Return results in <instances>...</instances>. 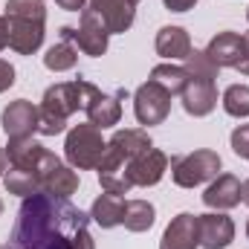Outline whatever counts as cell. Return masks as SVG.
I'll use <instances>...</instances> for the list:
<instances>
[{
    "label": "cell",
    "mask_w": 249,
    "mask_h": 249,
    "mask_svg": "<svg viewBox=\"0 0 249 249\" xmlns=\"http://www.w3.org/2000/svg\"><path fill=\"white\" fill-rule=\"evenodd\" d=\"M105 148L107 142L102 139V130L96 124H75L70 133H67V142H64V157L72 168L78 171H87V168H99L102 157H105Z\"/></svg>",
    "instance_id": "cell-5"
},
{
    "label": "cell",
    "mask_w": 249,
    "mask_h": 249,
    "mask_svg": "<svg viewBox=\"0 0 249 249\" xmlns=\"http://www.w3.org/2000/svg\"><path fill=\"white\" fill-rule=\"evenodd\" d=\"M235 70L244 72V75H249V35H244V55H241V64H238Z\"/></svg>",
    "instance_id": "cell-29"
},
{
    "label": "cell",
    "mask_w": 249,
    "mask_h": 249,
    "mask_svg": "<svg viewBox=\"0 0 249 249\" xmlns=\"http://www.w3.org/2000/svg\"><path fill=\"white\" fill-rule=\"evenodd\" d=\"M157 53L168 61H177L183 58L186 61L188 53H191V38L183 26H162L157 32Z\"/></svg>",
    "instance_id": "cell-19"
},
{
    "label": "cell",
    "mask_w": 249,
    "mask_h": 249,
    "mask_svg": "<svg viewBox=\"0 0 249 249\" xmlns=\"http://www.w3.org/2000/svg\"><path fill=\"white\" fill-rule=\"evenodd\" d=\"M200 247V214H191V212H183L177 214L162 241H160V249H197Z\"/></svg>",
    "instance_id": "cell-13"
},
{
    "label": "cell",
    "mask_w": 249,
    "mask_h": 249,
    "mask_svg": "<svg viewBox=\"0 0 249 249\" xmlns=\"http://www.w3.org/2000/svg\"><path fill=\"white\" fill-rule=\"evenodd\" d=\"M107 38H110V32H107V26L102 23V18L93 9L81 12L78 29L75 26H61V41L75 44L84 55H93V58H99V55L107 53Z\"/></svg>",
    "instance_id": "cell-7"
},
{
    "label": "cell",
    "mask_w": 249,
    "mask_h": 249,
    "mask_svg": "<svg viewBox=\"0 0 249 249\" xmlns=\"http://www.w3.org/2000/svg\"><path fill=\"white\" fill-rule=\"evenodd\" d=\"M9 47V23H6V15H0V50Z\"/></svg>",
    "instance_id": "cell-31"
},
{
    "label": "cell",
    "mask_w": 249,
    "mask_h": 249,
    "mask_svg": "<svg viewBox=\"0 0 249 249\" xmlns=\"http://www.w3.org/2000/svg\"><path fill=\"white\" fill-rule=\"evenodd\" d=\"M186 67H177V64H157L151 70V81H157L162 90H168L171 96H180L183 87H186Z\"/></svg>",
    "instance_id": "cell-23"
},
{
    "label": "cell",
    "mask_w": 249,
    "mask_h": 249,
    "mask_svg": "<svg viewBox=\"0 0 249 249\" xmlns=\"http://www.w3.org/2000/svg\"><path fill=\"white\" fill-rule=\"evenodd\" d=\"M0 249H96L90 214H84L67 197L38 191L23 197L15 226Z\"/></svg>",
    "instance_id": "cell-1"
},
{
    "label": "cell",
    "mask_w": 249,
    "mask_h": 249,
    "mask_svg": "<svg viewBox=\"0 0 249 249\" xmlns=\"http://www.w3.org/2000/svg\"><path fill=\"white\" fill-rule=\"evenodd\" d=\"M232 151L238 157L249 160V124H241V127L232 130Z\"/></svg>",
    "instance_id": "cell-26"
},
{
    "label": "cell",
    "mask_w": 249,
    "mask_h": 249,
    "mask_svg": "<svg viewBox=\"0 0 249 249\" xmlns=\"http://www.w3.org/2000/svg\"><path fill=\"white\" fill-rule=\"evenodd\" d=\"M6 23H9V47L18 55H32L44 44L47 9L44 0H6Z\"/></svg>",
    "instance_id": "cell-4"
},
{
    "label": "cell",
    "mask_w": 249,
    "mask_h": 249,
    "mask_svg": "<svg viewBox=\"0 0 249 249\" xmlns=\"http://www.w3.org/2000/svg\"><path fill=\"white\" fill-rule=\"evenodd\" d=\"M90 9L102 18L110 35L127 32L136 18V0H90Z\"/></svg>",
    "instance_id": "cell-14"
},
{
    "label": "cell",
    "mask_w": 249,
    "mask_h": 249,
    "mask_svg": "<svg viewBox=\"0 0 249 249\" xmlns=\"http://www.w3.org/2000/svg\"><path fill=\"white\" fill-rule=\"evenodd\" d=\"M90 217L102 226V229H113V226H122V217H124V197L119 194H99L93 200V209H90Z\"/></svg>",
    "instance_id": "cell-20"
},
{
    "label": "cell",
    "mask_w": 249,
    "mask_h": 249,
    "mask_svg": "<svg viewBox=\"0 0 249 249\" xmlns=\"http://www.w3.org/2000/svg\"><path fill=\"white\" fill-rule=\"evenodd\" d=\"M186 87H183V107H186L188 116L200 119V116H209L214 107H217V87H214V78H203V75H194L186 72Z\"/></svg>",
    "instance_id": "cell-11"
},
{
    "label": "cell",
    "mask_w": 249,
    "mask_h": 249,
    "mask_svg": "<svg viewBox=\"0 0 249 249\" xmlns=\"http://www.w3.org/2000/svg\"><path fill=\"white\" fill-rule=\"evenodd\" d=\"M203 203L209 209H217V212H226V209H235L241 203V180L235 174H217L212 180V186L206 188L203 194Z\"/></svg>",
    "instance_id": "cell-16"
},
{
    "label": "cell",
    "mask_w": 249,
    "mask_h": 249,
    "mask_svg": "<svg viewBox=\"0 0 249 249\" xmlns=\"http://www.w3.org/2000/svg\"><path fill=\"white\" fill-rule=\"evenodd\" d=\"M203 53L217 67H238L241 55H244V35H238V32H220V35H214L209 41V47Z\"/></svg>",
    "instance_id": "cell-17"
},
{
    "label": "cell",
    "mask_w": 249,
    "mask_h": 249,
    "mask_svg": "<svg viewBox=\"0 0 249 249\" xmlns=\"http://www.w3.org/2000/svg\"><path fill=\"white\" fill-rule=\"evenodd\" d=\"M157 220V209L148 200H124L122 226L127 232H148Z\"/></svg>",
    "instance_id": "cell-21"
},
{
    "label": "cell",
    "mask_w": 249,
    "mask_h": 249,
    "mask_svg": "<svg viewBox=\"0 0 249 249\" xmlns=\"http://www.w3.org/2000/svg\"><path fill=\"white\" fill-rule=\"evenodd\" d=\"M223 110L235 119H247L249 116V87L247 84H232L223 93Z\"/></svg>",
    "instance_id": "cell-25"
},
{
    "label": "cell",
    "mask_w": 249,
    "mask_h": 249,
    "mask_svg": "<svg viewBox=\"0 0 249 249\" xmlns=\"http://www.w3.org/2000/svg\"><path fill=\"white\" fill-rule=\"evenodd\" d=\"M247 238H249V220H247Z\"/></svg>",
    "instance_id": "cell-34"
},
{
    "label": "cell",
    "mask_w": 249,
    "mask_h": 249,
    "mask_svg": "<svg viewBox=\"0 0 249 249\" xmlns=\"http://www.w3.org/2000/svg\"><path fill=\"white\" fill-rule=\"evenodd\" d=\"M12 84H15V67L0 58V93H6Z\"/></svg>",
    "instance_id": "cell-27"
},
{
    "label": "cell",
    "mask_w": 249,
    "mask_h": 249,
    "mask_svg": "<svg viewBox=\"0 0 249 249\" xmlns=\"http://www.w3.org/2000/svg\"><path fill=\"white\" fill-rule=\"evenodd\" d=\"M3 183L9 194H18V197H32L41 191V180L35 171H23V168H9L3 174Z\"/></svg>",
    "instance_id": "cell-22"
},
{
    "label": "cell",
    "mask_w": 249,
    "mask_h": 249,
    "mask_svg": "<svg viewBox=\"0 0 249 249\" xmlns=\"http://www.w3.org/2000/svg\"><path fill=\"white\" fill-rule=\"evenodd\" d=\"M0 214H3V200H0Z\"/></svg>",
    "instance_id": "cell-35"
},
{
    "label": "cell",
    "mask_w": 249,
    "mask_h": 249,
    "mask_svg": "<svg viewBox=\"0 0 249 249\" xmlns=\"http://www.w3.org/2000/svg\"><path fill=\"white\" fill-rule=\"evenodd\" d=\"M55 3L61 9H67V12H78V9L84 12V6H87V0H55Z\"/></svg>",
    "instance_id": "cell-30"
},
{
    "label": "cell",
    "mask_w": 249,
    "mask_h": 249,
    "mask_svg": "<svg viewBox=\"0 0 249 249\" xmlns=\"http://www.w3.org/2000/svg\"><path fill=\"white\" fill-rule=\"evenodd\" d=\"M235 241V223L232 217L212 212L200 214V247L203 249H226Z\"/></svg>",
    "instance_id": "cell-15"
},
{
    "label": "cell",
    "mask_w": 249,
    "mask_h": 249,
    "mask_svg": "<svg viewBox=\"0 0 249 249\" xmlns=\"http://www.w3.org/2000/svg\"><path fill=\"white\" fill-rule=\"evenodd\" d=\"M165 171H168V157L162 154V151H157V148H148V151H142L136 160H130V165L124 168V180H127V186H157L162 177H165Z\"/></svg>",
    "instance_id": "cell-10"
},
{
    "label": "cell",
    "mask_w": 249,
    "mask_h": 249,
    "mask_svg": "<svg viewBox=\"0 0 249 249\" xmlns=\"http://www.w3.org/2000/svg\"><path fill=\"white\" fill-rule=\"evenodd\" d=\"M0 124H3L9 139H29L38 130V107L26 99H18L3 110Z\"/></svg>",
    "instance_id": "cell-12"
},
{
    "label": "cell",
    "mask_w": 249,
    "mask_h": 249,
    "mask_svg": "<svg viewBox=\"0 0 249 249\" xmlns=\"http://www.w3.org/2000/svg\"><path fill=\"white\" fill-rule=\"evenodd\" d=\"M78 64V47L70 44V41H61V44H53L44 55V67L53 70V72H67Z\"/></svg>",
    "instance_id": "cell-24"
},
{
    "label": "cell",
    "mask_w": 249,
    "mask_h": 249,
    "mask_svg": "<svg viewBox=\"0 0 249 249\" xmlns=\"http://www.w3.org/2000/svg\"><path fill=\"white\" fill-rule=\"evenodd\" d=\"M154 148L151 136L139 127H124V130H116L105 148V157L99 162V183L105 191L110 194H127L130 186L124 180V168L130 165V160H136L142 151Z\"/></svg>",
    "instance_id": "cell-3"
},
{
    "label": "cell",
    "mask_w": 249,
    "mask_h": 249,
    "mask_svg": "<svg viewBox=\"0 0 249 249\" xmlns=\"http://www.w3.org/2000/svg\"><path fill=\"white\" fill-rule=\"evenodd\" d=\"M122 99L119 96H107V93H96L93 96V102L84 107V113H87V122L96 124L99 130L102 127H113V124H119L122 119V105H119Z\"/></svg>",
    "instance_id": "cell-18"
},
{
    "label": "cell",
    "mask_w": 249,
    "mask_h": 249,
    "mask_svg": "<svg viewBox=\"0 0 249 249\" xmlns=\"http://www.w3.org/2000/svg\"><path fill=\"white\" fill-rule=\"evenodd\" d=\"M136 3H139V0H136Z\"/></svg>",
    "instance_id": "cell-36"
},
{
    "label": "cell",
    "mask_w": 249,
    "mask_h": 249,
    "mask_svg": "<svg viewBox=\"0 0 249 249\" xmlns=\"http://www.w3.org/2000/svg\"><path fill=\"white\" fill-rule=\"evenodd\" d=\"M241 203H247L249 206V180L247 183H241Z\"/></svg>",
    "instance_id": "cell-33"
},
{
    "label": "cell",
    "mask_w": 249,
    "mask_h": 249,
    "mask_svg": "<svg viewBox=\"0 0 249 249\" xmlns=\"http://www.w3.org/2000/svg\"><path fill=\"white\" fill-rule=\"evenodd\" d=\"M220 165L223 162H220L217 151L200 148V151H191V154H183V157H171V180L180 188L203 186L206 180L217 177Z\"/></svg>",
    "instance_id": "cell-6"
},
{
    "label": "cell",
    "mask_w": 249,
    "mask_h": 249,
    "mask_svg": "<svg viewBox=\"0 0 249 249\" xmlns=\"http://www.w3.org/2000/svg\"><path fill=\"white\" fill-rule=\"evenodd\" d=\"M99 93L96 84L84 81V78H75V81H61V84H53L47 87L44 93V102L38 107V130L44 136H55L64 133L67 119L75 113V110H84L93 96Z\"/></svg>",
    "instance_id": "cell-2"
},
{
    "label": "cell",
    "mask_w": 249,
    "mask_h": 249,
    "mask_svg": "<svg viewBox=\"0 0 249 249\" xmlns=\"http://www.w3.org/2000/svg\"><path fill=\"white\" fill-rule=\"evenodd\" d=\"M171 93L168 90H162L157 81H145L136 93H133V113H136V119L139 124H162L168 119V113H171Z\"/></svg>",
    "instance_id": "cell-8"
},
{
    "label": "cell",
    "mask_w": 249,
    "mask_h": 249,
    "mask_svg": "<svg viewBox=\"0 0 249 249\" xmlns=\"http://www.w3.org/2000/svg\"><path fill=\"white\" fill-rule=\"evenodd\" d=\"M6 168H9V160H6V151L0 148V180H3V174H6Z\"/></svg>",
    "instance_id": "cell-32"
},
{
    "label": "cell",
    "mask_w": 249,
    "mask_h": 249,
    "mask_svg": "<svg viewBox=\"0 0 249 249\" xmlns=\"http://www.w3.org/2000/svg\"><path fill=\"white\" fill-rule=\"evenodd\" d=\"M38 180H41V191L55 194V197H67L78 191V174L72 168H67L53 151H44L41 162H38Z\"/></svg>",
    "instance_id": "cell-9"
},
{
    "label": "cell",
    "mask_w": 249,
    "mask_h": 249,
    "mask_svg": "<svg viewBox=\"0 0 249 249\" xmlns=\"http://www.w3.org/2000/svg\"><path fill=\"white\" fill-rule=\"evenodd\" d=\"M165 3V9H171V12H188L197 0H162Z\"/></svg>",
    "instance_id": "cell-28"
}]
</instances>
